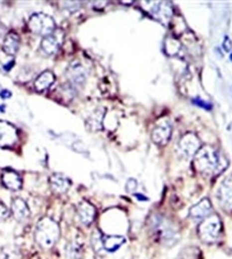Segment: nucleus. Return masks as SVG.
<instances>
[{
    "mask_svg": "<svg viewBox=\"0 0 232 259\" xmlns=\"http://www.w3.org/2000/svg\"><path fill=\"white\" fill-rule=\"evenodd\" d=\"M193 160L196 171L205 175L221 174L228 166L226 157H223L210 146H202Z\"/></svg>",
    "mask_w": 232,
    "mask_h": 259,
    "instance_id": "nucleus-1",
    "label": "nucleus"
},
{
    "mask_svg": "<svg viewBox=\"0 0 232 259\" xmlns=\"http://www.w3.org/2000/svg\"><path fill=\"white\" fill-rule=\"evenodd\" d=\"M61 235L58 223L50 218H42L35 229V241L42 248L49 249L57 242Z\"/></svg>",
    "mask_w": 232,
    "mask_h": 259,
    "instance_id": "nucleus-2",
    "label": "nucleus"
},
{
    "mask_svg": "<svg viewBox=\"0 0 232 259\" xmlns=\"http://www.w3.org/2000/svg\"><path fill=\"white\" fill-rule=\"evenodd\" d=\"M222 232V221L217 214H210L199 226V236L205 243H214Z\"/></svg>",
    "mask_w": 232,
    "mask_h": 259,
    "instance_id": "nucleus-3",
    "label": "nucleus"
},
{
    "mask_svg": "<svg viewBox=\"0 0 232 259\" xmlns=\"http://www.w3.org/2000/svg\"><path fill=\"white\" fill-rule=\"evenodd\" d=\"M28 26L34 34L41 35V36L44 37L51 35L56 30L55 20L45 13H34L30 16Z\"/></svg>",
    "mask_w": 232,
    "mask_h": 259,
    "instance_id": "nucleus-4",
    "label": "nucleus"
},
{
    "mask_svg": "<svg viewBox=\"0 0 232 259\" xmlns=\"http://www.w3.org/2000/svg\"><path fill=\"white\" fill-rule=\"evenodd\" d=\"M200 148H201L200 139L198 138V135L192 132H188L182 135L178 142V152L180 154V156L186 160L194 157Z\"/></svg>",
    "mask_w": 232,
    "mask_h": 259,
    "instance_id": "nucleus-5",
    "label": "nucleus"
},
{
    "mask_svg": "<svg viewBox=\"0 0 232 259\" xmlns=\"http://www.w3.org/2000/svg\"><path fill=\"white\" fill-rule=\"evenodd\" d=\"M19 140L17 130L6 121H0V148L12 147Z\"/></svg>",
    "mask_w": 232,
    "mask_h": 259,
    "instance_id": "nucleus-6",
    "label": "nucleus"
},
{
    "mask_svg": "<svg viewBox=\"0 0 232 259\" xmlns=\"http://www.w3.org/2000/svg\"><path fill=\"white\" fill-rule=\"evenodd\" d=\"M143 6L161 22H167L173 13L172 6L168 2H143Z\"/></svg>",
    "mask_w": 232,
    "mask_h": 259,
    "instance_id": "nucleus-7",
    "label": "nucleus"
},
{
    "mask_svg": "<svg viewBox=\"0 0 232 259\" xmlns=\"http://www.w3.org/2000/svg\"><path fill=\"white\" fill-rule=\"evenodd\" d=\"M217 199L226 211H232V175L221 183L217 191Z\"/></svg>",
    "mask_w": 232,
    "mask_h": 259,
    "instance_id": "nucleus-8",
    "label": "nucleus"
},
{
    "mask_svg": "<svg viewBox=\"0 0 232 259\" xmlns=\"http://www.w3.org/2000/svg\"><path fill=\"white\" fill-rule=\"evenodd\" d=\"M172 135V127L166 121H160L152 130V140L158 145H166Z\"/></svg>",
    "mask_w": 232,
    "mask_h": 259,
    "instance_id": "nucleus-9",
    "label": "nucleus"
},
{
    "mask_svg": "<svg viewBox=\"0 0 232 259\" xmlns=\"http://www.w3.org/2000/svg\"><path fill=\"white\" fill-rule=\"evenodd\" d=\"M63 43V33L59 30H55L49 36H45L41 42V49L47 55H54L58 51L59 47Z\"/></svg>",
    "mask_w": 232,
    "mask_h": 259,
    "instance_id": "nucleus-10",
    "label": "nucleus"
},
{
    "mask_svg": "<svg viewBox=\"0 0 232 259\" xmlns=\"http://www.w3.org/2000/svg\"><path fill=\"white\" fill-rule=\"evenodd\" d=\"M10 211L17 221H26L30 216V209L28 207L27 202L19 197L14 198L12 200Z\"/></svg>",
    "mask_w": 232,
    "mask_h": 259,
    "instance_id": "nucleus-11",
    "label": "nucleus"
},
{
    "mask_svg": "<svg viewBox=\"0 0 232 259\" xmlns=\"http://www.w3.org/2000/svg\"><path fill=\"white\" fill-rule=\"evenodd\" d=\"M77 214H78V218L83 225L89 226L96 218V208L89 201L83 200L77 207Z\"/></svg>",
    "mask_w": 232,
    "mask_h": 259,
    "instance_id": "nucleus-12",
    "label": "nucleus"
},
{
    "mask_svg": "<svg viewBox=\"0 0 232 259\" xmlns=\"http://www.w3.org/2000/svg\"><path fill=\"white\" fill-rule=\"evenodd\" d=\"M213 211L212 201L208 198H203L198 204H195L189 209V215L194 219H205L210 215Z\"/></svg>",
    "mask_w": 232,
    "mask_h": 259,
    "instance_id": "nucleus-13",
    "label": "nucleus"
},
{
    "mask_svg": "<svg viewBox=\"0 0 232 259\" xmlns=\"http://www.w3.org/2000/svg\"><path fill=\"white\" fill-rule=\"evenodd\" d=\"M156 227L164 243H175V240H177L178 237V233L170 222H165V220L163 219L157 223Z\"/></svg>",
    "mask_w": 232,
    "mask_h": 259,
    "instance_id": "nucleus-14",
    "label": "nucleus"
},
{
    "mask_svg": "<svg viewBox=\"0 0 232 259\" xmlns=\"http://www.w3.org/2000/svg\"><path fill=\"white\" fill-rule=\"evenodd\" d=\"M1 181H2V184L5 185V188L8 189V190L17 191L20 190L21 187H22V180H21L20 175L14 170L7 169L3 171Z\"/></svg>",
    "mask_w": 232,
    "mask_h": 259,
    "instance_id": "nucleus-15",
    "label": "nucleus"
},
{
    "mask_svg": "<svg viewBox=\"0 0 232 259\" xmlns=\"http://www.w3.org/2000/svg\"><path fill=\"white\" fill-rule=\"evenodd\" d=\"M50 185L52 190L57 192V194H65L70 189L71 182H70L69 178L64 176L63 174L55 173L50 176Z\"/></svg>",
    "mask_w": 232,
    "mask_h": 259,
    "instance_id": "nucleus-16",
    "label": "nucleus"
},
{
    "mask_svg": "<svg viewBox=\"0 0 232 259\" xmlns=\"http://www.w3.org/2000/svg\"><path fill=\"white\" fill-rule=\"evenodd\" d=\"M20 47V37L19 35L14 31H9L8 34L6 35L5 40L2 41V50L6 52L7 55L14 56L19 50Z\"/></svg>",
    "mask_w": 232,
    "mask_h": 259,
    "instance_id": "nucleus-17",
    "label": "nucleus"
},
{
    "mask_svg": "<svg viewBox=\"0 0 232 259\" xmlns=\"http://www.w3.org/2000/svg\"><path fill=\"white\" fill-rule=\"evenodd\" d=\"M105 117V109L104 108H99L94 113H92L87 117L86 120V128L92 132L100 131L103 129V121Z\"/></svg>",
    "mask_w": 232,
    "mask_h": 259,
    "instance_id": "nucleus-18",
    "label": "nucleus"
},
{
    "mask_svg": "<svg viewBox=\"0 0 232 259\" xmlns=\"http://www.w3.org/2000/svg\"><path fill=\"white\" fill-rule=\"evenodd\" d=\"M55 74L51 71H44L37 76L34 82V87L37 92H43L47 90L49 87H51L55 82Z\"/></svg>",
    "mask_w": 232,
    "mask_h": 259,
    "instance_id": "nucleus-19",
    "label": "nucleus"
},
{
    "mask_svg": "<svg viewBox=\"0 0 232 259\" xmlns=\"http://www.w3.org/2000/svg\"><path fill=\"white\" fill-rule=\"evenodd\" d=\"M126 242L123 236H104V249L106 253H115Z\"/></svg>",
    "mask_w": 232,
    "mask_h": 259,
    "instance_id": "nucleus-20",
    "label": "nucleus"
},
{
    "mask_svg": "<svg viewBox=\"0 0 232 259\" xmlns=\"http://www.w3.org/2000/svg\"><path fill=\"white\" fill-rule=\"evenodd\" d=\"M68 76L72 82L83 83L86 79V72L85 69L83 68L82 65H72L71 67H69L68 69Z\"/></svg>",
    "mask_w": 232,
    "mask_h": 259,
    "instance_id": "nucleus-21",
    "label": "nucleus"
},
{
    "mask_svg": "<svg viewBox=\"0 0 232 259\" xmlns=\"http://www.w3.org/2000/svg\"><path fill=\"white\" fill-rule=\"evenodd\" d=\"M181 49V44L178 40H175L173 37H167L165 40L164 43V50L168 56H174L177 55Z\"/></svg>",
    "mask_w": 232,
    "mask_h": 259,
    "instance_id": "nucleus-22",
    "label": "nucleus"
},
{
    "mask_svg": "<svg viewBox=\"0 0 232 259\" xmlns=\"http://www.w3.org/2000/svg\"><path fill=\"white\" fill-rule=\"evenodd\" d=\"M0 259H22V255L16 247L6 246L0 251Z\"/></svg>",
    "mask_w": 232,
    "mask_h": 259,
    "instance_id": "nucleus-23",
    "label": "nucleus"
},
{
    "mask_svg": "<svg viewBox=\"0 0 232 259\" xmlns=\"http://www.w3.org/2000/svg\"><path fill=\"white\" fill-rule=\"evenodd\" d=\"M92 247H93V249L97 254H101L103 251H105V249H104V235L101 234L99 229H96L93 232Z\"/></svg>",
    "mask_w": 232,
    "mask_h": 259,
    "instance_id": "nucleus-24",
    "label": "nucleus"
},
{
    "mask_svg": "<svg viewBox=\"0 0 232 259\" xmlns=\"http://www.w3.org/2000/svg\"><path fill=\"white\" fill-rule=\"evenodd\" d=\"M66 256H68V259H82L83 257L82 248H80L78 244L69 243L68 247H66Z\"/></svg>",
    "mask_w": 232,
    "mask_h": 259,
    "instance_id": "nucleus-25",
    "label": "nucleus"
},
{
    "mask_svg": "<svg viewBox=\"0 0 232 259\" xmlns=\"http://www.w3.org/2000/svg\"><path fill=\"white\" fill-rule=\"evenodd\" d=\"M9 218V211L5 205L0 201V221H5Z\"/></svg>",
    "mask_w": 232,
    "mask_h": 259,
    "instance_id": "nucleus-26",
    "label": "nucleus"
},
{
    "mask_svg": "<svg viewBox=\"0 0 232 259\" xmlns=\"http://www.w3.org/2000/svg\"><path fill=\"white\" fill-rule=\"evenodd\" d=\"M125 189H126V191L128 192H133V191H136V189H137V182L135 181V180H132V178H130V180L126 182V187H125Z\"/></svg>",
    "mask_w": 232,
    "mask_h": 259,
    "instance_id": "nucleus-27",
    "label": "nucleus"
},
{
    "mask_svg": "<svg viewBox=\"0 0 232 259\" xmlns=\"http://www.w3.org/2000/svg\"><path fill=\"white\" fill-rule=\"evenodd\" d=\"M223 47H224V50H226L227 52H230L231 50H232V43H231V40L229 37H226V40H224V44H223Z\"/></svg>",
    "mask_w": 232,
    "mask_h": 259,
    "instance_id": "nucleus-28",
    "label": "nucleus"
},
{
    "mask_svg": "<svg viewBox=\"0 0 232 259\" xmlns=\"http://www.w3.org/2000/svg\"><path fill=\"white\" fill-rule=\"evenodd\" d=\"M7 34H8V33H7L6 26H3V24L0 22V41L5 40V37H6Z\"/></svg>",
    "mask_w": 232,
    "mask_h": 259,
    "instance_id": "nucleus-29",
    "label": "nucleus"
},
{
    "mask_svg": "<svg viewBox=\"0 0 232 259\" xmlns=\"http://www.w3.org/2000/svg\"><path fill=\"white\" fill-rule=\"evenodd\" d=\"M10 96H12V93H10L9 90H7V89H2L1 92H0V97H1V99H3V100H6V99H9Z\"/></svg>",
    "mask_w": 232,
    "mask_h": 259,
    "instance_id": "nucleus-30",
    "label": "nucleus"
},
{
    "mask_svg": "<svg viewBox=\"0 0 232 259\" xmlns=\"http://www.w3.org/2000/svg\"><path fill=\"white\" fill-rule=\"evenodd\" d=\"M13 65H14V62L12 61L10 63H8V64H6L5 66H3V69H5V71H9V69L12 68Z\"/></svg>",
    "mask_w": 232,
    "mask_h": 259,
    "instance_id": "nucleus-31",
    "label": "nucleus"
},
{
    "mask_svg": "<svg viewBox=\"0 0 232 259\" xmlns=\"http://www.w3.org/2000/svg\"><path fill=\"white\" fill-rule=\"evenodd\" d=\"M3 109H5V108H3L2 106H1V107H0V110H1V111H3Z\"/></svg>",
    "mask_w": 232,
    "mask_h": 259,
    "instance_id": "nucleus-32",
    "label": "nucleus"
},
{
    "mask_svg": "<svg viewBox=\"0 0 232 259\" xmlns=\"http://www.w3.org/2000/svg\"><path fill=\"white\" fill-rule=\"evenodd\" d=\"M231 61H232V55H231Z\"/></svg>",
    "mask_w": 232,
    "mask_h": 259,
    "instance_id": "nucleus-33",
    "label": "nucleus"
}]
</instances>
